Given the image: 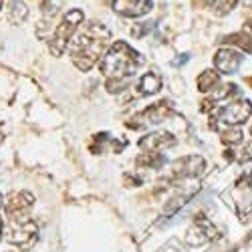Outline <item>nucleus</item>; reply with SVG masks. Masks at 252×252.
<instances>
[{"label":"nucleus","instance_id":"nucleus-1","mask_svg":"<svg viewBox=\"0 0 252 252\" xmlns=\"http://www.w3.org/2000/svg\"><path fill=\"white\" fill-rule=\"evenodd\" d=\"M111 31L99 20H89L71 40V61L79 71H91L103 57Z\"/></svg>","mask_w":252,"mask_h":252},{"label":"nucleus","instance_id":"nucleus-2","mask_svg":"<svg viewBox=\"0 0 252 252\" xmlns=\"http://www.w3.org/2000/svg\"><path fill=\"white\" fill-rule=\"evenodd\" d=\"M143 65V57L133 51L127 43H117L103 55L101 73L107 79H131V75Z\"/></svg>","mask_w":252,"mask_h":252},{"label":"nucleus","instance_id":"nucleus-3","mask_svg":"<svg viewBox=\"0 0 252 252\" xmlns=\"http://www.w3.org/2000/svg\"><path fill=\"white\" fill-rule=\"evenodd\" d=\"M83 18H85V14H83V10L79 8H73L65 14V18L61 20V23L57 25L53 36L49 38V51L53 57H61L63 53H65L67 45L73 40V36L77 34L79 27L83 25Z\"/></svg>","mask_w":252,"mask_h":252},{"label":"nucleus","instance_id":"nucleus-4","mask_svg":"<svg viewBox=\"0 0 252 252\" xmlns=\"http://www.w3.org/2000/svg\"><path fill=\"white\" fill-rule=\"evenodd\" d=\"M38 240V226L36 222L25 218V220H16V222H10V228H8V242L10 244H16L18 248H31L32 244H36Z\"/></svg>","mask_w":252,"mask_h":252},{"label":"nucleus","instance_id":"nucleus-5","mask_svg":"<svg viewBox=\"0 0 252 252\" xmlns=\"http://www.w3.org/2000/svg\"><path fill=\"white\" fill-rule=\"evenodd\" d=\"M34 204V196L31 192H12L8 198H6V204H4V210H6V216L10 222H16V220H25L29 210L32 208Z\"/></svg>","mask_w":252,"mask_h":252},{"label":"nucleus","instance_id":"nucleus-6","mask_svg":"<svg viewBox=\"0 0 252 252\" xmlns=\"http://www.w3.org/2000/svg\"><path fill=\"white\" fill-rule=\"evenodd\" d=\"M234 202L240 218H248L252 212V174L242 176L234 186Z\"/></svg>","mask_w":252,"mask_h":252},{"label":"nucleus","instance_id":"nucleus-7","mask_svg":"<svg viewBox=\"0 0 252 252\" xmlns=\"http://www.w3.org/2000/svg\"><path fill=\"white\" fill-rule=\"evenodd\" d=\"M206 170V159L200 156H184L174 161L172 172L174 178L184 180V178H198Z\"/></svg>","mask_w":252,"mask_h":252},{"label":"nucleus","instance_id":"nucleus-8","mask_svg":"<svg viewBox=\"0 0 252 252\" xmlns=\"http://www.w3.org/2000/svg\"><path fill=\"white\" fill-rule=\"evenodd\" d=\"M176 143H178V139L170 131H154V133H148L139 139V148H141V152L161 154L165 150L174 148Z\"/></svg>","mask_w":252,"mask_h":252},{"label":"nucleus","instance_id":"nucleus-9","mask_svg":"<svg viewBox=\"0 0 252 252\" xmlns=\"http://www.w3.org/2000/svg\"><path fill=\"white\" fill-rule=\"evenodd\" d=\"M111 6L117 14L127 18H139L152 12V0H111Z\"/></svg>","mask_w":252,"mask_h":252},{"label":"nucleus","instance_id":"nucleus-10","mask_svg":"<svg viewBox=\"0 0 252 252\" xmlns=\"http://www.w3.org/2000/svg\"><path fill=\"white\" fill-rule=\"evenodd\" d=\"M242 65V55L234 49H218L214 55V69H218V73H226L232 75L238 71V67Z\"/></svg>","mask_w":252,"mask_h":252},{"label":"nucleus","instance_id":"nucleus-11","mask_svg":"<svg viewBox=\"0 0 252 252\" xmlns=\"http://www.w3.org/2000/svg\"><path fill=\"white\" fill-rule=\"evenodd\" d=\"M174 113H176L174 103L170 99H165V101H158V103L150 105L139 117H143V121H148V123H161L165 119H170Z\"/></svg>","mask_w":252,"mask_h":252},{"label":"nucleus","instance_id":"nucleus-12","mask_svg":"<svg viewBox=\"0 0 252 252\" xmlns=\"http://www.w3.org/2000/svg\"><path fill=\"white\" fill-rule=\"evenodd\" d=\"M161 89V77L156 73V71H148L137 83V91L139 95H156L158 91Z\"/></svg>","mask_w":252,"mask_h":252},{"label":"nucleus","instance_id":"nucleus-13","mask_svg":"<svg viewBox=\"0 0 252 252\" xmlns=\"http://www.w3.org/2000/svg\"><path fill=\"white\" fill-rule=\"evenodd\" d=\"M196 85H198V91H200V93H212V91H216V87L220 85V75H218V71H214V69L202 71V73L198 75V79H196Z\"/></svg>","mask_w":252,"mask_h":252},{"label":"nucleus","instance_id":"nucleus-14","mask_svg":"<svg viewBox=\"0 0 252 252\" xmlns=\"http://www.w3.org/2000/svg\"><path fill=\"white\" fill-rule=\"evenodd\" d=\"M222 43L226 45H234L238 49H242L244 53H252V36L246 32H232L222 38Z\"/></svg>","mask_w":252,"mask_h":252},{"label":"nucleus","instance_id":"nucleus-15","mask_svg":"<svg viewBox=\"0 0 252 252\" xmlns=\"http://www.w3.org/2000/svg\"><path fill=\"white\" fill-rule=\"evenodd\" d=\"M27 16H29V6L23 2V0H12L10 8H8V20L10 23H23Z\"/></svg>","mask_w":252,"mask_h":252},{"label":"nucleus","instance_id":"nucleus-16","mask_svg":"<svg viewBox=\"0 0 252 252\" xmlns=\"http://www.w3.org/2000/svg\"><path fill=\"white\" fill-rule=\"evenodd\" d=\"M137 165H141V167H161L163 165V156L161 154H150V152H141L139 156H137Z\"/></svg>","mask_w":252,"mask_h":252},{"label":"nucleus","instance_id":"nucleus-17","mask_svg":"<svg viewBox=\"0 0 252 252\" xmlns=\"http://www.w3.org/2000/svg\"><path fill=\"white\" fill-rule=\"evenodd\" d=\"M127 87H129V79H107V83H105V89L113 95L127 91Z\"/></svg>","mask_w":252,"mask_h":252},{"label":"nucleus","instance_id":"nucleus-18","mask_svg":"<svg viewBox=\"0 0 252 252\" xmlns=\"http://www.w3.org/2000/svg\"><path fill=\"white\" fill-rule=\"evenodd\" d=\"M220 135H222V141L226 145H238V143H242V131L238 127H226Z\"/></svg>","mask_w":252,"mask_h":252},{"label":"nucleus","instance_id":"nucleus-19","mask_svg":"<svg viewBox=\"0 0 252 252\" xmlns=\"http://www.w3.org/2000/svg\"><path fill=\"white\" fill-rule=\"evenodd\" d=\"M238 2H240V0H214L212 6H214V12H216V14L224 16V14H228L230 10H232Z\"/></svg>","mask_w":252,"mask_h":252},{"label":"nucleus","instance_id":"nucleus-20","mask_svg":"<svg viewBox=\"0 0 252 252\" xmlns=\"http://www.w3.org/2000/svg\"><path fill=\"white\" fill-rule=\"evenodd\" d=\"M154 29V25L152 23H137V25H133V29H131V34L135 36V38H141V36H145V34H150V31Z\"/></svg>","mask_w":252,"mask_h":252},{"label":"nucleus","instance_id":"nucleus-21","mask_svg":"<svg viewBox=\"0 0 252 252\" xmlns=\"http://www.w3.org/2000/svg\"><path fill=\"white\" fill-rule=\"evenodd\" d=\"M246 29H248V31H252V18H250L248 23H246Z\"/></svg>","mask_w":252,"mask_h":252},{"label":"nucleus","instance_id":"nucleus-22","mask_svg":"<svg viewBox=\"0 0 252 252\" xmlns=\"http://www.w3.org/2000/svg\"><path fill=\"white\" fill-rule=\"evenodd\" d=\"M2 234H4L2 232V218H0V238H2Z\"/></svg>","mask_w":252,"mask_h":252},{"label":"nucleus","instance_id":"nucleus-23","mask_svg":"<svg viewBox=\"0 0 252 252\" xmlns=\"http://www.w3.org/2000/svg\"><path fill=\"white\" fill-rule=\"evenodd\" d=\"M204 2H206V4H212V2H214V0H204Z\"/></svg>","mask_w":252,"mask_h":252},{"label":"nucleus","instance_id":"nucleus-24","mask_svg":"<svg viewBox=\"0 0 252 252\" xmlns=\"http://www.w3.org/2000/svg\"><path fill=\"white\" fill-rule=\"evenodd\" d=\"M2 4H4V0H0V10H2Z\"/></svg>","mask_w":252,"mask_h":252},{"label":"nucleus","instance_id":"nucleus-25","mask_svg":"<svg viewBox=\"0 0 252 252\" xmlns=\"http://www.w3.org/2000/svg\"><path fill=\"white\" fill-rule=\"evenodd\" d=\"M0 206H2V196H0Z\"/></svg>","mask_w":252,"mask_h":252},{"label":"nucleus","instance_id":"nucleus-26","mask_svg":"<svg viewBox=\"0 0 252 252\" xmlns=\"http://www.w3.org/2000/svg\"><path fill=\"white\" fill-rule=\"evenodd\" d=\"M250 133H252V129H250Z\"/></svg>","mask_w":252,"mask_h":252}]
</instances>
